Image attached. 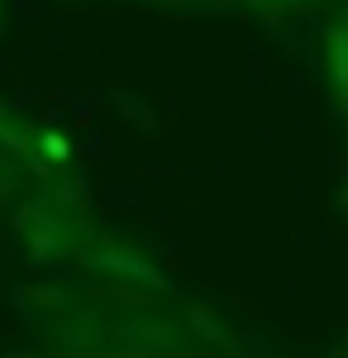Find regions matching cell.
I'll return each instance as SVG.
<instances>
[{
  "instance_id": "cell-3",
  "label": "cell",
  "mask_w": 348,
  "mask_h": 358,
  "mask_svg": "<svg viewBox=\"0 0 348 358\" xmlns=\"http://www.w3.org/2000/svg\"><path fill=\"white\" fill-rule=\"evenodd\" d=\"M324 77H329L334 106L344 110V101H348V29H344V15H334L324 24Z\"/></svg>"
},
{
  "instance_id": "cell-1",
  "label": "cell",
  "mask_w": 348,
  "mask_h": 358,
  "mask_svg": "<svg viewBox=\"0 0 348 358\" xmlns=\"http://www.w3.org/2000/svg\"><path fill=\"white\" fill-rule=\"evenodd\" d=\"M20 234H24V248L34 263H57V258H72L86 239V224L72 220L67 210H57L53 196L34 201L24 215H20Z\"/></svg>"
},
{
  "instance_id": "cell-5",
  "label": "cell",
  "mask_w": 348,
  "mask_h": 358,
  "mask_svg": "<svg viewBox=\"0 0 348 358\" xmlns=\"http://www.w3.org/2000/svg\"><path fill=\"white\" fill-rule=\"evenodd\" d=\"M15 187H20V172H15V163H10V148H0V201L15 196Z\"/></svg>"
},
{
  "instance_id": "cell-2",
  "label": "cell",
  "mask_w": 348,
  "mask_h": 358,
  "mask_svg": "<svg viewBox=\"0 0 348 358\" xmlns=\"http://www.w3.org/2000/svg\"><path fill=\"white\" fill-rule=\"evenodd\" d=\"M86 239H91V244H86V248H77L86 268H96V273H129V277H143V282H158V273H153V263H148L143 253H134V248H124L119 239H106V234H91V229H86Z\"/></svg>"
},
{
  "instance_id": "cell-4",
  "label": "cell",
  "mask_w": 348,
  "mask_h": 358,
  "mask_svg": "<svg viewBox=\"0 0 348 358\" xmlns=\"http://www.w3.org/2000/svg\"><path fill=\"white\" fill-rule=\"evenodd\" d=\"M253 15H263V20H277V15H287V10H300V5H310V0H243Z\"/></svg>"
},
{
  "instance_id": "cell-6",
  "label": "cell",
  "mask_w": 348,
  "mask_h": 358,
  "mask_svg": "<svg viewBox=\"0 0 348 358\" xmlns=\"http://www.w3.org/2000/svg\"><path fill=\"white\" fill-rule=\"evenodd\" d=\"M43 143H48V158H57V163L67 158V143H62L57 134H43Z\"/></svg>"
},
{
  "instance_id": "cell-7",
  "label": "cell",
  "mask_w": 348,
  "mask_h": 358,
  "mask_svg": "<svg viewBox=\"0 0 348 358\" xmlns=\"http://www.w3.org/2000/svg\"><path fill=\"white\" fill-rule=\"evenodd\" d=\"M0 24H5V0H0Z\"/></svg>"
}]
</instances>
